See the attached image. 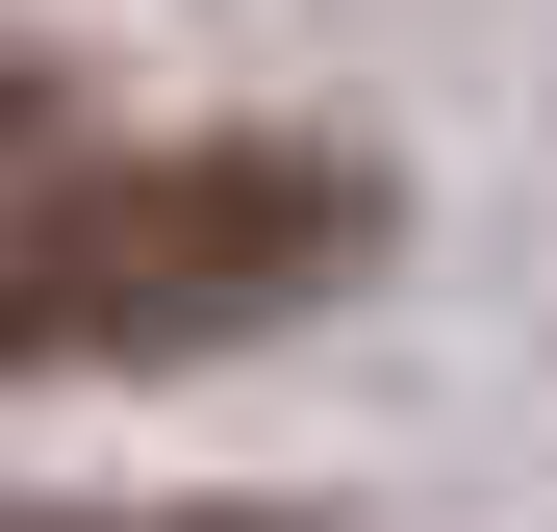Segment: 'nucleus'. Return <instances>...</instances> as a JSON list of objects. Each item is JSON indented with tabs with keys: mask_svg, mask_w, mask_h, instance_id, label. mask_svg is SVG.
Instances as JSON below:
<instances>
[{
	"mask_svg": "<svg viewBox=\"0 0 557 532\" xmlns=\"http://www.w3.org/2000/svg\"><path fill=\"white\" fill-rule=\"evenodd\" d=\"M0 532H278V507H0Z\"/></svg>",
	"mask_w": 557,
	"mask_h": 532,
	"instance_id": "f03ea898",
	"label": "nucleus"
},
{
	"mask_svg": "<svg viewBox=\"0 0 557 532\" xmlns=\"http://www.w3.org/2000/svg\"><path fill=\"white\" fill-rule=\"evenodd\" d=\"M381 152H305V127H26L0 152V381H152V355H253L305 330L330 280H381Z\"/></svg>",
	"mask_w": 557,
	"mask_h": 532,
	"instance_id": "f257e3e1",
	"label": "nucleus"
}]
</instances>
